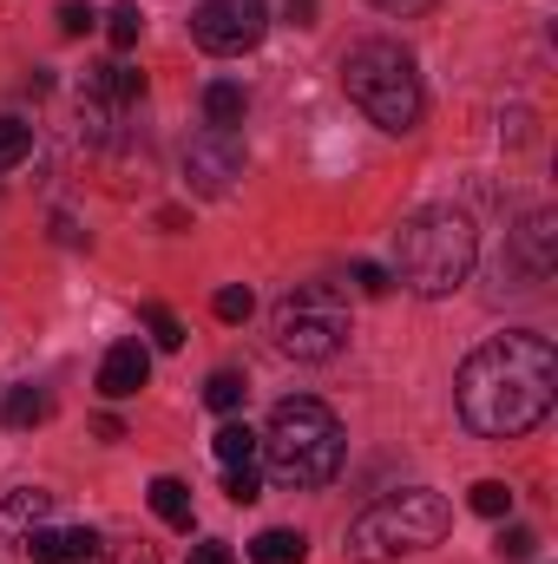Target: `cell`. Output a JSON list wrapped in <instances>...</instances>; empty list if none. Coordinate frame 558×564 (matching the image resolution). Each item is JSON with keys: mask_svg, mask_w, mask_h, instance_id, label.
Segmentation results:
<instances>
[{"mask_svg": "<svg viewBox=\"0 0 558 564\" xmlns=\"http://www.w3.org/2000/svg\"><path fill=\"white\" fill-rule=\"evenodd\" d=\"M453 512L440 492L427 486H408V492H388L375 499L355 525H348V558L355 564H395V558H415V552H433L447 539Z\"/></svg>", "mask_w": 558, "mask_h": 564, "instance_id": "5", "label": "cell"}, {"mask_svg": "<svg viewBox=\"0 0 558 564\" xmlns=\"http://www.w3.org/2000/svg\"><path fill=\"white\" fill-rule=\"evenodd\" d=\"M466 506H473L480 519H506V512H513V486H506V479H480V486L466 492Z\"/></svg>", "mask_w": 558, "mask_h": 564, "instance_id": "20", "label": "cell"}, {"mask_svg": "<svg viewBox=\"0 0 558 564\" xmlns=\"http://www.w3.org/2000/svg\"><path fill=\"white\" fill-rule=\"evenodd\" d=\"M151 512H158L171 532H191V486H184V479H151Z\"/></svg>", "mask_w": 558, "mask_h": 564, "instance_id": "16", "label": "cell"}, {"mask_svg": "<svg viewBox=\"0 0 558 564\" xmlns=\"http://www.w3.org/2000/svg\"><path fill=\"white\" fill-rule=\"evenodd\" d=\"M93 564H164V558H158L144 539H126V545H112V552L99 545V558H93Z\"/></svg>", "mask_w": 558, "mask_h": 564, "instance_id": "26", "label": "cell"}, {"mask_svg": "<svg viewBox=\"0 0 558 564\" xmlns=\"http://www.w3.org/2000/svg\"><path fill=\"white\" fill-rule=\"evenodd\" d=\"M348 341V302L329 282H302L277 302V348L289 361H335Z\"/></svg>", "mask_w": 558, "mask_h": 564, "instance_id": "6", "label": "cell"}, {"mask_svg": "<svg viewBox=\"0 0 558 564\" xmlns=\"http://www.w3.org/2000/svg\"><path fill=\"white\" fill-rule=\"evenodd\" d=\"M244 106H250L244 86H230V79H211V86H204V112H211L217 132H237V126H244Z\"/></svg>", "mask_w": 558, "mask_h": 564, "instance_id": "15", "label": "cell"}, {"mask_svg": "<svg viewBox=\"0 0 558 564\" xmlns=\"http://www.w3.org/2000/svg\"><path fill=\"white\" fill-rule=\"evenodd\" d=\"M342 93L368 112V126L382 132H415L420 112H427V93H420L415 53L395 46V40H362L342 53Z\"/></svg>", "mask_w": 558, "mask_h": 564, "instance_id": "4", "label": "cell"}, {"mask_svg": "<svg viewBox=\"0 0 558 564\" xmlns=\"http://www.w3.org/2000/svg\"><path fill=\"white\" fill-rule=\"evenodd\" d=\"M302 558H309V539L289 532V525H270V532L250 539V564H302Z\"/></svg>", "mask_w": 558, "mask_h": 564, "instance_id": "13", "label": "cell"}, {"mask_svg": "<svg viewBox=\"0 0 558 564\" xmlns=\"http://www.w3.org/2000/svg\"><path fill=\"white\" fill-rule=\"evenodd\" d=\"M46 414H53V401H46L40 388H7V394H0V426H13V433L40 426Z\"/></svg>", "mask_w": 558, "mask_h": 564, "instance_id": "14", "label": "cell"}, {"mask_svg": "<svg viewBox=\"0 0 558 564\" xmlns=\"http://www.w3.org/2000/svg\"><path fill=\"white\" fill-rule=\"evenodd\" d=\"M144 381H151V355H144V341H112L106 361H99V394H106V401H132Z\"/></svg>", "mask_w": 558, "mask_h": 564, "instance_id": "12", "label": "cell"}, {"mask_svg": "<svg viewBox=\"0 0 558 564\" xmlns=\"http://www.w3.org/2000/svg\"><path fill=\"white\" fill-rule=\"evenodd\" d=\"M26 158H33V126L0 119V171H13V164H26Z\"/></svg>", "mask_w": 558, "mask_h": 564, "instance_id": "21", "label": "cell"}, {"mask_svg": "<svg viewBox=\"0 0 558 564\" xmlns=\"http://www.w3.org/2000/svg\"><path fill=\"white\" fill-rule=\"evenodd\" d=\"M184 564H237V552H230L224 539H204V545H197V552H191Z\"/></svg>", "mask_w": 558, "mask_h": 564, "instance_id": "28", "label": "cell"}, {"mask_svg": "<svg viewBox=\"0 0 558 564\" xmlns=\"http://www.w3.org/2000/svg\"><path fill=\"white\" fill-rule=\"evenodd\" d=\"M139 315H144V328H151V341H158V348H184V328H178V315H171L164 302H144Z\"/></svg>", "mask_w": 558, "mask_h": 564, "instance_id": "23", "label": "cell"}, {"mask_svg": "<svg viewBox=\"0 0 558 564\" xmlns=\"http://www.w3.org/2000/svg\"><path fill=\"white\" fill-rule=\"evenodd\" d=\"M355 282H362L368 295H388V289H395V282H388V270H382V263H355Z\"/></svg>", "mask_w": 558, "mask_h": 564, "instance_id": "29", "label": "cell"}, {"mask_svg": "<svg viewBox=\"0 0 558 564\" xmlns=\"http://www.w3.org/2000/svg\"><path fill=\"white\" fill-rule=\"evenodd\" d=\"M211 308H217V322H250L257 295H250L244 282H230V289H217V295H211Z\"/></svg>", "mask_w": 558, "mask_h": 564, "instance_id": "24", "label": "cell"}, {"mask_svg": "<svg viewBox=\"0 0 558 564\" xmlns=\"http://www.w3.org/2000/svg\"><path fill=\"white\" fill-rule=\"evenodd\" d=\"M99 558V532L93 525H40L26 539V564H93Z\"/></svg>", "mask_w": 558, "mask_h": 564, "instance_id": "11", "label": "cell"}, {"mask_svg": "<svg viewBox=\"0 0 558 564\" xmlns=\"http://www.w3.org/2000/svg\"><path fill=\"white\" fill-rule=\"evenodd\" d=\"M533 552H539V532H526V525H506L500 532V558L506 564H533Z\"/></svg>", "mask_w": 558, "mask_h": 564, "instance_id": "25", "label": "cell"}, {"mask_svg": "<svg viewBox=\"0 0 558 564\" xmlns=\"http://www.w3.org/2000/svg\"><path fill=\"white\" fill-rule=\"evenodd\" d=\"M368 7H382V13H401V20H408V13H427L433 0H368Z\"/></svg>", "mask_w": 558, "mask_h": 564, "instance_id": "30", "label": "cell"}, {"mask_svg": "<svg viewBox=\"0 0 558 564\" xmlns=\"http://www.w3.org/2000/svg\"><path fill=\"white\" fill-rule=\"evenodd\" d=\"M86 26H93V7H86V0H66V7H60V33H73V40H79Z\"/></svg>", "mask_w": 558, "mask_h": 564, "instance_id": "27", "label": "cell"}, {"mask_svg": "<svg viewBox=\"0 0 558 564\" xmlns=\"http://www.w3.org/2000/svg\"><path fill=\"white\" fill-rule=\"evenodd\" d=\"M460 421L473 426L480 440H519L552 414L558 401V348L533 328H506L493 341H480L460 361L453 381Z\"/></svg>", "mask_w": 558, "mask_h": 564, "instance_id": "1", "label": "cell"}, {"mask_svg": "<svg viewBox=\"0 0 558 564\" xmlns=\"http://www.w3.org/2000/svg\"><path fill=\"white\" fill-rule=\"evenodd\" d=\"M184 177H191V191H204V197H224L237 177H244V139L237 132H197V139L184 144Z\"/></svg>", "mask_w": 558, "mask_h": 564, "instance_id": "8", "label": "cell"}, {"mask_svg": "<svg viewBox=\"0 0 558 564\" xmlns=\"http://www.w3.org/2000/svg\"><path fill=\"white\" fill-rule=\"evenodd\" d=\"M224 492H230V506H257L264 499V473L257 466H224Z\"/></svg>", "mask_w": 558, "mask_h": 564, "instance_id": "22", "label": "cell"}, {"mask_svg": "<svg viewBox=\"0 0 558 564\" xmlns=\"http://www.w3.org/2000/svg\"><path fill=\"white\" fill-rule=\"evenodd\" d=\"M395 263L415 295H453L480 263V230L453 204H427L395 230Z\"/></svg>", "mask_w": 558, "mask_h": 564, "instance_id": "3", "label": "cell"}, {"mask_svg": "<svg viewBox=\"0 0 558 564\" xmlns=\"http://www.w3.org/2000/svg\"><path fill=\"white\" fill-rule=\"evenodd\" d=\"M244 394H250V388H244V375H237V368H217V375L204 381V401H211L217 414H237V408H244Z\"/></svg>", "mask_w": 558, "mask_h": 564, "instance_id": "19", "label": "cell"}, {"mask_svg": "<svg viewBox=\"0 0 558 564\" xmlns=\"http://www.w3.org/2000/svg\"><path fill=\"white\" fill-rule=\"evenodd\" d=\"M513 263H519V289H539L558 270V210H533L519 230H513Z\"/></svg>", "mask_w": 558, "mask_h": 564, "instance_id": "10", "label": "cell"}, {"mask_svg": "<svg viewBox=\"0 0 558 564\" xmlns=\"http://www.w3.org/2000/svg\"><path fill=\"white\" fill-rule=\"evenodd\" d=\"M289 20L296 26H315V0H289Z\"/></svg>", "mask_w": 558, "mask_h": 564, "instance_id": "31", "label": "cell"}, {"mask_svg": "<svg viewBox=\"0 0 558 564\" xmlns=\"http://www.w3.org/2000/svg\"><path fill=\"white\" fill-rule=\"evenodd\" d=\"M342 453H348V433L335 421V408L315 394H296V401H277L257 459L282 492H315L342 473Z\"/></svg>", "mask_w": 558, "mask_h": 564, "instance_id": "2", "label": "cell"}, {"mask_svg": "<svg viewBox=\"0 0 558 564\" xmlns=\"http://www.w3.org/2000/svg\"><path fill=\"white\" fill-rule=\"evenodd\" d=\"M211 453H217L224 466H257V453H264V433H250L244 421H230V426H217Z\"/></svg>", "mask_w": 558, "mask_h": 564, "instance_id": "17", "label": "cell"}, {"mask_svg": "<svg viewBox=\"0 0 558 564\" xmlns=\"http://www.w3.org/2000/svg\"><path fill=\"white\" fill-rule=\"evenodd\" d=\"M139 33H144V13L132 7V0H119V7L106 13V40H112V53H132Z\"/></svg>", "mask_w": 558, "mask_h": 564, "instance_id": "18", "label": "cell"}, {"mask_svg": "<svg viewBox=\"0 0 558 564\" xmlns=\"http://www.w3.org/2000/svg\"><path fill=\"white\" fill-rule=\"evenodd\" d=\"M46 519H53V492H40V486L0 492V564H26V539Z\"/></svg>", "mask_w": 558, "mask_h": 564, "instance_id": "9", "label": "cell"}, {"mask_svg": "<svg viewBox=\"0 0 558 564\" xmlns=\"http://www.w3.org/2000/svg\"><path fill=\"white\" fill-rule=\"evenodd\" d=\"M264 33H270V7L264 0H204L191 13V40L211 59H237V53L264 46Z\"/></svg>", "mask_w": 558, "mask_h": 564, "instance_id": "7", "label": "cell"}]
</instances>
